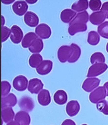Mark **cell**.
Here are the masks:
<instances>
[{
    "instance_id": "obj_35",
    "label": "cell",
    "mask_w": 108,
    "mask_h": 125,
    "mask_svg": "<svg viewBox=\"0 0 108 125\" xmlns=\"http://www.w3.org/2000/svg\"><path fill=\"white\" fill-rule=\"evenodd\" d=\"M61 125H76V123L72 119H68L65 120L61 124Z\"/></svg>"
},
{
    "instance_id": "obj_6",
    "label": "cell",
    "mask_w": 108,
    "mask_h": 125,
    "mask_svg": "<svg viewBox=\"0 0 108 125\" xmlns=\"http://www.w3.org/2000/svg\"><path fill=\"white\" fill-rule=\"evenodd\" d=\"M35 34L42 39H47L51 35V30L49 25L45 23H41L35 28Z\"/></svg>"
},
{
    "instance_id": "obj_28",
    "label": "cell",
    "mask_w": 108,
    "mask_h": 125,
    "mask_svg": "<svg viewBox=\"0 0 108 125\" xmlns=\"http://www.w3.org/2000/svg\"><path fill=\"white\" fill-rule=\"evenodd\" d=\"M97 32L102 37L108 39V21L104 22L98 27Z\"/></svg>"
},
{
    "instance_id": "obj_16",
    "label": "cell",
    "mask_w": 108,
    "mask_h": 125,
    "mask_svg": "<svg viewBox=\"0 0 108 125\" xmlns=\"http://www.w3.org/2000/svg\"><path fill=\"white\" fill-rule=\"evenodd\" d=\"M38 102L40 104L43 106H47L51 103V99L50 93L49 90L46 89H43L40 92L37 96Z\"/></svg>"
},
{
    "instance_id": "obj_13",
    "label": "cell",
    "mask_w": 108,
    "mask_h": 125,
    "mask_svg": "<svg viewBox=\"0 0 108 125\" xmlns=\"http://www.w3.org/2000/svg\"><path fill=\"white\" fill-rule=\"evenodd\" d=\"M24 21L29 27H35L38 25L39 19L35 13L32 11H28L24 16Z\"/></svg>"
},
{
    "instance_id": "obj_27",
    "label": "cell",
    "mask_w": 108,
    "mask_h": 125,
    "mask_svg": "<svg viewBox=\"0 0 108 125\" xmlns=\"http://www.w3.org/2000/svg\"><path fill=\"white\" fill-rule=\"evenodd\" d=\"M100 41V36L96 31H90L88 32L87 42L91 46H96Z\"/></svg>"
},
{
    "instance_id": "obj_8",
    "label": "cell",
    "mask_w": 108,
    "mask_h": 125,
    "mask_svg": "<svg viewBox=\"0 0 108 125\" xmlns=\"http://www.w3.org/2000/svg\"><path fill=\"white\" fill-rule=\"evenodd\" d=\"M100 79L97 78H88L83 83L82 89L87 92H91L100 84Z\"/></svg>"
},
{
    "instance_id": "obj_19",
    "label": "cell",
    "mask_w": 108,
    "mask_h": 125,
    "mask_svg": "<svg viewBox=\"0 0 108 125\" xmlns=\"http://www.w3.org/2000/svg\"><path fill=\"white\" fill-rule=\"evenodd\" d=\"M2 107H14L17 103V97L13 94H9L6 96L2 97Z\"/></svg>"
},
{
    "instance_id": "obj_20",
    "label": "cell",
    "mask_w": 108,
    "mask_h": 125,
    "mask_svg": "<svg viewBox=\"0 0 108 125\" xmlns=\"http://www.w3.org/2000/svg\"><path fill=\"white\" fill-rule=\"evenodd\" d=\"M37 37V35L34 32H29L27 34L25 35L23 40L22 41V46L23 48H27V47H31V45L33 44V42L35 41Z\"/></svg>"
},
{
    "instance_id": "obj_31",
    "label": "cell",
    "mask_w": 108,
    "mask_h": 125,
    "mask_svg": "<svg viewBox=\"0 0 108 125\" xmlns=\"http://www.w3.org/2000/svg\"><path fill=\"white\" fill-rule=\"evenodd\" d=\"M101 7L100 0H90L89 1V8L94 11H98Z\"/></svg>"
},
{
    "instance_id": "obj_29",
    "label": "cell",
    "mask_w": 108,
    "mask_h": 125,
    "mask_svg": "<svg viewBox=\"0 0 108 125\" xmlns=\"http://www.w3.org/2000/svg\"><path fill=\"white\" fill-rule=\"evenodd\" d=\"M105 57L100 52H94L90 57V62L93 64L97 62H105Z\"/></svg>"
},
{
    "instance_id": "obj_25",
    "label": "cell",
    "mask_w": 108,
    "mask_h": 125,
    "mask_svg": "<svg viewBox=\"0 0 108 125\" xmlns=\"http://www.w3.org/2000/svg\"><path fill=\"white\" fill-rule=\"evenodd\" d=\"M43 47H44V44L42 41V39L37 38L33 42L31 47H29V49L31 52L36 54L41 52L43 49Z\"/></svg>"
},
{
    "instance_id": "obj_9",
    "label": "cell",
    "mask_w": 108,
    "mask_h": 125,
    "mask_svg": "<svg viewBox=\"0 0 108 125\" xmlns=\"http://www.w3.org/2000/svg\"><path fill=\"white\" fill-rule=\"evenodd\" d=\"M18 105L24 111L31 112L34 108V102L30 97L23 96L20 99Z\"/></svg>"
},
{
    "instance_id": "obj_32",
    "label": "cell",
    "mask_w": 108,
    "mask_h": 125,
    "mask_svg": "<svg viewBox=\"0 0 108 125\" xmlns=\"http://www.w3.org/2000/svg\"><path fill=\"white\" fill-rule=\"evenodd\" d=\"M1 87H2V97L6 96L10 94V92L11 90V85L7 81H2L1 82Z\"/></svg>"
},
{
    "instance_id": "obj_39",
    "label": "cell",
    "mask_w": 108,
    "mask_h": 125,
    "mask_svg": "<svg viewBox=\"0 0 108 125\" xmlns=\"http://www.w3.org/2000/svg\"><path fill=\"white\" fill-rule=\"evenodd\" d=\"M103 87L105 88L106 91V95L107 96H108V82H107L106 83H104V85Z\"/></svg>"
},
{
    "instance_id": "obj_41",
    "label": "cell",
    "mask_w": 108,
    "mask_h": 125,
    "mask_svg": "<svg viewBox=\"0 0 108 125\" xmlns=\"http://www.w3.org/2000/svg\"><path fill=\"white\" fill-rule=\"evenodd\" d=\"M86 125V124H83V125Z\"/></svg>"
},
{
    "instance_id": "obj_15",
    "label": "cell",
    "mask_w": 108,
    "mask_h": 125,
    "mask_svg": "<svg viewBox=\"0 0 108 125\" xmlns=\"http://www.w3.org/2000/svg\"><path fill=\"white\" fill-rule=\"evenodd\" d=\"M80 106L77 101H70L67 103L66 111L68 115L71 117L75 116L80 111Z\"/></svg>"
},
{
    "instance_id": "obj_30",
    "label": "cell",
    "mask_w": 108,
    "mask_h": 125,
    "mask_svg": "<svg viewBox=\"0 0 108 125\" xmlns=\"http://www.w3.org/2000/svg\"><path fill=\"white\" fill-rule=\"evenodd\" d=\"M97 109L105 115H108V102L102 100L97 104Z\"/></svg>"
},
{
    "instance_id": "obj_37",
    "label": "cell",
    "mask_w": 108,
    "mask_h": 125,
    "mask_svg": "<svg viewBox=\"0 0 108 125\" xmlns=\"http://www.w3.org/2000/svg\"><path fill=\"white\" fill-rule=\"evenodd\" d=\"M6 125H20V124L18 122H17V121H12L11 122H9Z\"/></svg>"
},
{
    "instance_id": "obj_18",
    "label": "cell",
    "mask_w": 108,
    "mask_h": 125,
    "mask_svg": "<svg viewBox=\"0 0 108 125\" xmlns=\"http://www.w3.org/2000/svg\"><path fill=\"white\" fill-rule=\"evenodd\" d=\"M15 120L20 124V125H29L31 119L29 115L26 111H20L15 115Z\"/></svg>"
},
{
    "instance_id": "obj_2",
    "label": "cell",
    "mask_w": 108,
    "mask_h": 125,
    "mask_svg": "<svg viewBox=\"0 0 108 125\" xmlns=\"http://www.w3.org/2000/svg\"><path fill=\"white\" fill-rule=\"evenodd\" d=\"M108 68V66L104 62L95 63L89 68L87 76L88 78L97 76L104 73Z\"/></svg>"
},
{
    "instance_id": "obj_3",
    "label": "cell",
    "mask_w": 108,
    "mask_h": 125,
    "mask_svg": "<svg viewBox=\"0 0 108 125\" xmlns=\"http://www.w3.org/2000/svg\"><path fill=\"white\" fill-rule=\"evenodd\" d=\"M106 96L105 88L104 87H99L90 94L89 100L93 104H97L100 101L104 100Z\"/></svg>"
},
{
    "instance_id": "obj_5",
    "label": "cell",
    "mask_w": 108,
    "mask_h": 125,
    "mask_svg": "<svg viewBox=\"0 0 108 125\" xmlns=\"http://www.w3.org/2000/svg\"><path fill=\"white\" fill-rule=\"evenodd\" d=\"M28 80L23 75H19L14 78L13 81V86L17 91L22 92L27 89Z\"/></svg>"
},
{
    "instance_id": "obj_24",
    "label": "cell",
    "mask_w": 108,
    "mask_h": 125,
    "mask_svg": "<svg viewBox=\"0 0 108 125\" xmlns=\"http://www.w3.org/2000/svg\"><path fill=\"white\" fill-rule=\"evenodd\" d=\"M43 61V58L41 54L39 53L33 54L31 56L29 60V65L33 68H38L39 66L41 64V62Z\"/></svg>"
},
{
    "instance_id": "obj_11",
    "label": "cell",
    "mask_w": 108,
    "mask_h": 125,
    "mask_svg": "<svg viewBox=\"0 0 108 125\" xmlns=\"http://www.w3.org/2000/svg\"><path fill=\"white\" fill-rule=\"evenodd\" d=\"M23 37L22 30L17 25H13L11 28L10 39L14 44H19L21 42Z\"/></svg>"
},
{
    "instance_id": "obj_4",
    "label": "cell",
    "mask_w": 108,
    "mask_h": 125,
    "mask_svg": "<svg viewBox=\"0 0 108 125\" xmlns=\"http://www.w3.org/2000/svg\"><path fill=\"white\" fill-rule=\"evenodd\" d=\"M73 52V47L71 46H62L58 51V58L61 62H66L72 56Z\"/></svg>"
},
{
    "instance_id": "obj_14",
    "label": "cell",
    "mask_w": 108,
    "mask_h": 125,
    "mask_svg": "<svg viewBox=\"0 0 108 125\" xmlns=\"http://www.w3.org/2000/svg\"><path fill=\"white\" fill-rule=\"evenodd\" d=\"M53 68V62L51 60H44L41 64L36 68L38 74L41 75H46L49 74Z\"/></svg>"
},
{
    "instance_id": "obj_38",
    "label": "cell",
    "mask_w": 108,
    "mask_h": 125,
    "mask_svg": "<svg viewBox=\"0 0 108 125\" xmlns=\"http://www.w3.org/2000/svg\"><path fill=\"white\" fill-rule=\"evenodd\" d=\"M38 0H25V1L27 3H28L29 4H31V5H32V4H34V3H36Z\"/></svg>"
},
{
    "instance_id": "obj_23",
    "label": "cell",
    "mask_w": 108,
    "mask_h": 125,
    "mask_svg": "<svg viewBox=\"0 0 108 125\" xmlns=\"http://www.w3.org/2000/svg\"><path fill=\"white\" fill-rule=\"evenodd\" d=\"M88 7V0H79L76 3H73L72 6V9L76 12H82L87 10Z\"/></svg>"
},
{
    "instance_id": "obj_17",
    "label": "cell",
    "mask_w": 108,
    "mask_h": 125,
    "mask_svg": "<svg viewBox=\"0 0 108 125\" xmlns=\"http://www.w3.org/2000/svg\"><path fill=\"white\" fill-rule=\"evenodd\" d=\"M2 120L5 123H8L15 119V113L11 107H2L1 111Z\"/></svg>"
},
{
    "instance_id": "obj_7",
    "label": "cell",
    "mask_w": 108,
    "mask_h": 125,
    "mask_svg": "<svg viewBox=\"0 0 108 125\" xmlns=\"http://www.w3.org/2000/svg\"><path fill=\"white\" fill-rule=\"evenodd\" d=\"M44 84L42 81L38 78H33L30 80L28 85V90L31 94H39L43 90Z\"/></svg>"
},
{
    "instance_id": "obj_34",
    "label": "cell",
    "mask_w": 108,
    "mask_h": 125,
    "mask_svg": "<svg viewBox=\"0 0 108 125\" xmlns=\"http://www.w3.org/2000/svg\"><path fill=\"white\" fill-rule=\"evenodd\" d=\"M100 11H102L104 12H105L107 15V18H108V1L103 3Z\"/></svg>"
},
{
    "instance_id": "obj_33",
    "label": "cell",
    "mask_w": 108,
    "mask_h": 125,
    "mask_svg": "<svg viewBox=\"0 0 108 125\" xmlns=\"http://www.w3.org/2000/svg\"><path fill=\"white\" fill-rule=\"evenodd\" d=\"M2 32V42H4L8 39L11 35V29L6 27L3 26L1 28Z\"/></svg>"
},
{
    "instance_id": "obj_12",
    "label": "cell",
    "mask_w": 108,
    "mask_h": 125,
    "mask_svg": "<svg viewBox=\"0 0 108 125\" xmlns=\"http://www.w3.org/2000/svg\"><path fill=\"white\" fill-rule=\"evenodd\" d=\"M14 13L18 16L25 15L28 10V5L25 1H17L13 3L12 6Z\"/></svg>"
},
{
    "instance_id": "obj_22",
    "label": "cell",
    "mask_w": 108,
    "mask_h": 125,
    "mask_svg": "<svg viewBox=\"0 0 108 125\" xmlns=\"http://www.w3.org/2000/svg\"><path fill=\"white\" fill-rule=\"evenodd\" d=\"M54 101L58 105H63L66 104L68 100V96L66 92L63 90H59L54 94Z\"/></svg>"
},
{
    "instance_id": "obj_1",
    "label": "cell",
    "mask_w": 108,
    "mask_h": 125,
    "mask_svg": "<svg viewBox=\"0 0 108 125\" xmlns=\"http://www.w3.org/2000/svg\"><path fill=\"white\" fill-rule=\"evenodd\" d=\"M89 15L87 11L80 12L69 23L68 33L70 35H74L78 32H85L87 30V23Z\"/></svg>"
},
{
    "instance_id": "obj_21",
    "label": "cell",
    "mask_w": 108,
    "mask_h": 125,
    "mask_svg": "<svg viewBox=\"0 0 108 125\" xmlns=\"http://www.w3.org/2000/svg\"><path fill=\"white\" fill-rule=\"evenodd\" d=\"M77 14L71 9H65L62 11L60 15V18L63 22L65 23H70L73 18L76 17Z\"/></svg>"
},
{
    "instance_id": "obj_40",
    "label": "cell",
    "mask_w": 108,
    "mask_h": 125,
    "mask_svg": "<svg viewBox=\"0 0 108 125\" xmlns=\"http://www.w3.org/2000/svg\"><path fill=\"white\" fill-rule=\"evenodd\" d=\"M106 51H107V52H108V42L106 45Z\"/></svg>"
},
{
    "instance_id": "obj_26",
    "label": "cell",
    "mask_w": 108,
    "mask_h": 125,
    "mask_svg": "<svg viewBox=\"0 0 108 125\" xmlns=\"http://www.w3.org/2000/svg\"><path fill=\"white\" fill-rule=\"evenodd\" d=\"M71 46L73 47V52L72 56L70 57V58L68 61L70 62V63H73V62L77 61L80 58V56L81 55V49L80 47L78 46L77 44H74V43H72V44H71Z\"/></svg>"
},
{
    "instance_id": "obj_10",
    "label": "cell",
    "mask_w": 108,
    "mask_h": 125,
    "mask_svg": "<svg viewBox=\"0 0 108 125\" xmlns=\"http://www.w3.org/2000/svg\"><path fill=\"white\" fill-rule=\"evenodd\" d=\"M107 18V15L102 11H98L93 12L89 17V20L91 23L95 25H100L104 23V20Z\"/></svg>"
},
{
    "instance_id": "obj_36",
    "label": "cell",
    "mask_w": 108,
    "mask_h": 125,
    "mask_svg": "<svg viewBox=\"0 0 108 125\" xmlns=\"http://www.w3.org/2000/svg\"><path fill=\"white\" fill-rule=\"evenodd\" d=\"M15 0H1L2 3L5 5H10L12 3H13Z\"/></svg>"
}]
</instances>
